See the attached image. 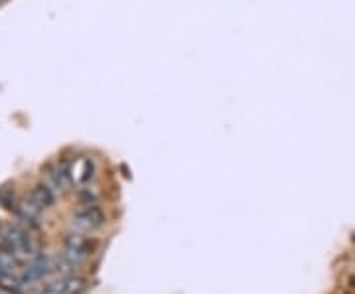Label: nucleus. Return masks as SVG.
Here are the masks:
<instances>
[{"mask_svg":"<svg viewBox=\"0 0 355 294\" xmlns=\"http://www.w3.org/2000/svg\"><path fill=\"white\" fill-rule=\"evenodd\" d=\"M105 225V214L97 204H83L71 216V230L76 233H93Z\"/></svg>","mask_w":355,"mask_h":294,"instance_id":"1","label":"nucleus"},{"mask_svg":"<svg viewBox=\"0 0 355 294\" xmlns=\"http://www.w3.org/2000/svg\"><path fill=\"white\" fill-rule=\"evenodd\" d=\"M91 251H93V243L87 235L73 231L65 237V251L62 259L67 265V269H73V267H79L91 255Z\"/></svg>","mask_w":355,"mask_h":294,"instance_id":"2","label":"nucleus"},{"mask_svg":"<svg viewBox=\"0 0 355 294\" xmlns=\"http://www.w3.org/2000/svg\"><path fill=\"white\" fill-rule=\"evenodd\" d=\"M53 200H55V192L51 190L50 186H48V184H38V186L30 192V198L26 200L24 204L40 214V211L51 207Z\"/></svg>","mask_w":355,"mask_h":294,"instance_id":"3","label":"nucleus"},{"mask_svg":"<svg viewBox=\"0 0 355 294\" xmlns=\"http://www.w3.org/2000/svg\"><path fill=\"white\" fill-rule=\"evenodd\" d=\"M83 279L79 277H64L60 281L51 282L50 286H46L42 293L44 294H79L83 291Z\"/></svg>","mask_w":355,"mask_h":294,"instance_id":"4","label":"nucleus"},{"mask_svg":"<svg viewBox=\"0 0 355 294\" xmlns=\"http://www.w3.org/2000/svg\"><path fill=\"white\" fill-rule=\"evenodd\" d=\"M71 180L77 184H87L95 176V164L91 158H79L77 162H69Z\"/></svg>","mask_w":355,"mask_h":294,"instance_id":"5","label":"nucleus"},{"mask_svg":"<svg viewBox=\"0 0 355 294\" xmlns=\"http://www.w3.org/2000/svg\"><path fill=\"white\" fill-rule=\"evenodd\" d=\"M0 294H2V288H0Z\"/></svg>","mask_w":355,"mask_h":294,"instance_id":"6","label":"nucleus"}]
</instances>
